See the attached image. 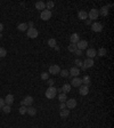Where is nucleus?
<instances>
[{"label":"nucleus","instance_id":"nucleus-22","mask_svg":"<svg viewBox=\"0 0 114 128\" xmlns=\"http://www.w3.org/2000/svg\"><path fill=\"white\" fill-rule=\"evenodd\" d=\"M26 113L27 114H30V116H36L37 114V110H36V107H33V106H27L26 109Z\"/></svg>","mask_w":114,"mask_h":128},{"label":"nucleus","instance_id":"nucleus-18","mask_svg":"<svg viewBox=\"0 0 114 128\" xmlns=\"http://www.w3.org/2000/svg\"><path fill=\"white\" fill-rule=\"evenodd\" d=\"M78 17L82 21H86V20H88V13L84 12V10H81V12L78 13Z\"/></svg>","mask_w":114,"mask_h":128},{"label":"nucleus","instance_id":"nucleus-15","mask_svg":"<svg viewBox=\"0 0 114 128\" xmlns=\"http://www.w3.org/2000/svg\"><path fill=\"white\" fill-rule=\"evenodd\" d=\"M70 40H71V44H78L79 41H80V37H79L78 33H73V34H71V37H70Z\"/></svg>","mask_w":114,"mask_h":128},{"label":"nucleus","instance_id":"nucleus-30","mask_svg":"<svg viewBox=\"0 0 114 128\" xmlns=\"http://www.w3.org/2000/svg\"><path fill=\"white\" fill-rule=\"evenodd\" d=\"M59 75L62 76L63 78H67L70 76V73H69V71H67V70H65V69H64V70H62V71L59 72Z\"/></svg>","mask_w":114,"mask_h":128},{"label":"nucleus","instance_id":"nucleus-40","mask_svg":"<svg viewBox=\"0 0 114 128\" xmlns=\"http://www.w3.org/2000/svg\"><path fill=\"white\" fill-rule=\"evenodd\" d=\"M27 24V27L30 29V27H34V23L33 22H29V23H26Z\"/></svg>","mask_w":114,"mask_h":128},{"label":"nucleus","instance_id":"nucleus-11","mask_svg":"<svg viewBox=\"0 0 114 128\" xmlns=\"http://www.w3.org/2000/svg\"><path fill=\"white\" fill-rule=\"evenodd\" d=\"M94 64H95V62H94V60L93 58H86V60L83 61V66L86 69H89V68H93L94 66Z\"/></svg>","mask_w":114,"mask_h":128},{"label":"nucleus","instance_id":"nucleus-28","mask_svg":"<svg viewBox=\"0 0 114 128\" xmlns=\"http://www.w3.org/2000/svg\"><path fill=\"white\" fill-rule=\"evenodd\" d=\"M74 64L76 65V68L79 69V68H82V65H83V62H82L80 58H76V60L74 61Z\"/></svg>","mask_w":114,"mask_h":128},{"label":"nucleus","instance_id":"nucleus-29","mask_svg":"<svg viewBox=\"0 0 114 128\" xmlns=\"http://www.w3.org/2000/svg\"><path fill=\"white\" fill-rule=\"evenodd\" d=\"M48 46H50L51 48H54L55 46H56V39H54V38L49 39L48 40Z\"/></svg>","mask_w":114,"mask_h":128},{"label":"nucleus","instance_id":"nucleus-17","mask_svg":"<svg viewBox=\"0 0 114 128\" xmlns=\"http://www.w3.org/2000/svg\"><path fill=\"white\" fill-rule=\"evenodd\" d=\"M36 8L38 9V10H40V12H42V10H45V8H46V3L43 2V1H38V2H36Z\"/></svg>","mask_w":114,"mask_h":128},{"label":"nucleus","instance_id":"nucleus-45","mask_svg":"<svg viewBox=\"0 0 114 128\" xmlns=\"http://www.w3.org/2000/svg\"><path fill=\"white\" fill-rule=\"evenodd\" d=\"M32 128H34V127H32Z\"/></svg>","mask_w":114,"mask_h":128},{"label":"nucleus","instance_id":"nucleus-2","mask_svg":"<svg viewBox=\"0 0 114 128\" xmlns=\"http://www.w3.org/2000/svg\"><path fill=\"white\" fill-rule=\"evenodd\" d=\"M26 34H27V37H29V38L36 39L37 37L39 36V32H38V30H37L36 27H30V29H27Z\"/></svg>","mask_w":114,"mask_h":128},{"label":"nucleus","instance_id":"nucleus-10","mask_svg":"<svg viewBox=\"0 0 114 128\" xmlns=\"http://www.w3.org/2000/svg\"><path fill=\"white\" fill-rule=\"evenodd\" d=\"M88 47V42L87 40H80V41L76 44V48L80 49V51H83V49H87Z\"/></svg>","mask_w":114,"mask_h":128},{"label":"nucleus","instance_id":"nucleus-6","mask_svg":"<svg viewBox=\"0 0 114 128\" xmlns=\"http://www.w3.org/2000/svg\"><path fill=\"white\" fill-rule=\"evenodd\" d=\"M65 104H66V109H74L76 106V100H74V98L66 100Z\"/></svg>","mask_w":114,"mask_h":128},{"label":"nucleus","instance_id":"nucleus-37","mask_svg":"<svg viewBox=\"0 0 114 128\" xmlns=\"http://www.w3.org/2000/svg\"><path fill=\"white\" fill-rule=\"evenodd\" d=\"M5 105H6V104H5V100L0 97V109H2V107L5 106Z\"/></svg>","mask_w":114,"mask_h":128},{"label":"nucleus","instance_id":"nucleus-41","mask_svg":"<svg viewBox=\"0 0 114 128\" xmlns=\"http://www.w3.org/2000/svg\"><path fill=\"white\" fill-rule=\"evenodd\" d=\"M86 24H88V25H91V21H90V20H86Z\"/></svg>","mask_w":114,"mask_h":128},{"label":"nucleus","instance_id":"nucleus-38","mask_svg":"<svg viewBox=\"0 0 114 128\" xmlns=\"http://www.w3.org/2000/svg\"><path fill=\"white\" fill-rule=\"evenodd\" d=\"M63 109H66V104H65V102H60V104H59V110H63Z\"/></svg>","mask_w":114,"mask_h":128},{"label":"nucleus","instance_id":"nucleus-35","mask_svg":"<svg viewBox=\"0 0 114 128\" xmlns=\"http://www.w3.org/2000/svg\"><path fill=\"white\" fill-rule=\"evenodd\" d=\"M7 55V51L5 48H0V57H5Z\"/></svg>","mask_w":114,"mask_h":128},{"label":"nucleus","instance_id":"nucleus-33","mask_svg":"<svg viewBox=\"0 0 114 128\" xmlns=\"http://www.w3.org/2000/svg\"><path fill=\"white\" fill-rule=\"evenodd\" d=\"M26 109H27L26 106L22 105V106L19 107V109H18V111H19V113H21V114H25V113H26Z\"/></svg>","mask_w":114,"mask_h":128},{"label":"nucleus","instance_id":"nucleus-9","mask_svg":"<svg viewBox=\"0 0 114 128\" xmlns=\"http://www.w3.org/2000/svg\"><path fill=\"white\" fill-rule=\"evenodd\" d=\"M91 30H93L94 32H100V31L103 30V24L98 23V22L93 23L91 24Z\"/></svg>","mask_w":114,"mask_h":128},{"label":"nucleus","instance_id":"nucleus-39","mask_svg":"<svg viewBox=\"0 0 114 128\" xmlns=\"http://www.w3.org/2000/svg\"><path fill=\"white\" fill-rule=\"evenodd\" d=\"M74 54L76 55V56H81V55H82V51H80V49H76V51H74Z\"/></svg>","mask_w":114,"mask_h":128},{"label":"nucleus","instance_id":"nucleus-7","mask_svg":"<svg viewBox=\"0 0 114 128\" xmlns=\"http://www.w3.org/2000/svg\"><path fill=\"white\" fill-rule=\"evenodd\" d=\"M60 72V68L58 65H51L50 68H49V72L48 73H50V75L53 76H56V75H59Z\"/></svg>","mask_w":114,"mask_h":128},{"label":"nucleus","instance_id":"nucleus-14","mask_svg":"<svg viewBox=\"0 0 114 128\" xmlns=\"http://www.w3.org/2000/svg\"><path fill=\"white\" fill-rule=\"evenodd\" d=\"M14 103V96L12 94H9L5 97V104L6 105H9V106H12V104Z\"/></svg>","mask_w":114,"mask_h":128},{"label":"nucleus","instance_id":"nucleus-13","mask_svg":"<svg viewBox=\"0 0 114 128\" xmlns=\"http://www.w3.org/2000/svg\"><path fill=\"white\" fill-rule=\"evenodd\" d=\"M87 56H88V58H94L95 56H97V51L95 48H89V49H87Z\"/></svg>","mask_w":114,"mask_h":128},{"label":"nucleus","instance_id":"nucleus-16","mask_svg":"<svg viewBox=\"0 0 114 128\" xmlns=\"http://www.w3.org/2000/svg\"><path fill=\"white\" fill-rule=\"evenodd\" d=\"M70 76H72V77H78L80 75V70L78 68H71V70L69 71Z\"/></svg>","mask_w":114,"mask_h":128},{"label":"nucleus","instance_id":"nucleus-42","mask_svg":"<svg viewBox=\"0 0 114 128\" xmlns=\"http://www.w3.org/2000/svg\"><path fill=\"white\" fill-rule=\"evenodd\" d=\"M3 30V24H1L0 23V33H1V31Z\"/></svg>","mask_w":114,"mask_h":128},{"label":"nucleus","instance_id":"nucleus-43","mask_svg":"<svg viewBox=\"0 0 114 128\" xmlns=\"http://www.w3.org/2000/svg\"><path fill=\"white\" fill-rule=\"evenodd\" d=\"M55 49H56V51H59V47H58V46H55Z\"/></svg>","mask_w":114,"mask_h":128},{"label":"nucleus","instance_id":"nucleus-3","mask_svg":"<svg viewBox=\"0 0 114 128\" xmlns=\"http://www.w3.org/2000/svg\"><path fill=\"white\" fill-rule=\"evenodd\" d=\"M99 16V12H98V9L96 8H93V9H90V12L89 14H88V17H89V20L91 21V20H97Z\"/></svg>","mask_w":114,"mask_h":128},{"label":"nucleus","instance_id":"nucleus-27","mask_svg":"<svg viewBox=\"0 0 114 128\" xmlns=\"http://www.w3.org/2000/svg\"><path fill=\"white\" fill-rule=\"evenodd\" d=\"M67 49H69V51H71V53H74L78 48H76V45H75V44H71V45L67 47Z\"/></svg>","mask_w":114,"mask_h":128},{"label":"nucleus","instance_id":"nucleus-20","mask_svg":"<svg viewBox=\"0 0 114 128\" xmlns=\"http://www.w3.org/2000/svg\"><path fill=\"white\" fill-rule=\"evenodd\" d=\"M62 92L64 94H67V93L71 92V85L70 83H64L63 86H62Z\"/></svg>","mask_w":114,"mask_h":128},{"label":"nucleus","instance_id":"nucleus-31","mask_svg":"<svg viewBox=\"0 0 114 128\" xmlns=\"http://www.w3.org/2000/svg\"><path fill=\"white\" fill-rule=\"evenodd\" d=\"M46 7L48 8V10H50V9H53L55 7V2L54 1H48V2L46 3Z\"/></svg>","mask_w":114,"mask_h":128},{"label":"nucleus","instance_id":"nucleus-26","mask_svg":"<svg viewBox=\"0 0 114 128\" xmlns=\"http://www.w3.org/2000/svg\"><path fill=\"white\" fill-rule=\"evenodd\" d=\"M58 100H59L60 102H66L67 96H66V94H64V93H60L59 95H58Z\"/></svg>","mask_w":114,"mask_h":128},{"label":"nucleus","instance_id":"nucleus-23","mask_svg":"<svg viewBox=\"0 0 114 128\" xmlns=\"http://www.w3.org/2000/svg\"><path fill=\"white\" fill-rule=\"evenodd\" d=\"M82 83H83L84 86H90V83H91V80H90V77L89 76H84L83 78H82Z\"/></svg>","mask_w":114,"mask_h":128},{"label":"nucleus","instance_id":"nucleus-36","mask_svg":"<svg viewBox=\"0 0 114 128\" xmlns=\"http://www.w3.org/2000/svg\"><path fill=\"white\" fill-rule=\"evenodd\" d=\"M47 81H48V82H47V83H48V85H49V87H54V83H55V81L53 80V79H48V80H47Z\"/></svg>","mask_w":114,"mask_h":128},{"label":"nucleus","instance_id":"nucleus-21","mask_svg":"<svg viewBox=\"0 0 114 128\" xmlns=\"http://www.w3.org/2000/svg\"><path fill=\"white\" fill-rule=\"evenodd\" d=\"M99 12V15L102 16H107L108 15V7L107 6H104L100 8V10H98Z\"/></svg>","mask_w":114,"mask_h":128},{"label":"nucleus","instance_id":"nucleus-5","mask_svg":"<svg viewBox=\"0 0 114 128\" xmlns=\"http://www.w3.org/2000/svg\"><path fill=\"white\" fill-rule=\"evenodd\" d=\"M33 103V97L32 96H25L24 98H23V101L21 102L22 105H24V106H31Z\"/></svg>","mask_w":114,"mask_h":128},{"label":"nucleus","instance_id":"nucleus-44","mask_svg":"<svg viewBox=\"0 0 114 128\" xmlns=\"http://www.w3.org/2000/svg\"><path fill=\"white\" fill-rule=\"evenodd\" d=\"M0 38H2V34H1V33H0Z\"/></svg>","mask_w":114,"mask_h":128},{"label":"nucleus","instance_id":"nucleus-32","mask_svg":"<svg viewBox=\"0 0 114 128\" xmlns=\"http://www.w3.org/2000/svg\"><path fill=\"white\" fill-rule=\"evenodd\" d=\"M2 111L5 113H10V111H12V107L9 106V105H5V106L2 107Z\"/></svg>","mask_w":114,"mask_h":128},{"label":"nucleus","instance_id":"nucleus-12","mask_svg":"<svg viewBox=\"0 0 114 128\" xmlns=\"http://www.w3.org/2000/svg\"><path fill=\"white\" fill-rule=\"evenodd\" d=\"M79 88H80V90H79V94H80V95H82V96L88 95V93H89V87H88V86L81 85Z\"/></svg>","mask_w":114,"mask_h":128},{"label":"nucleus","instance_id":"nucleus-8","mask_svg":"<svg viewBox=\"0 0 114 128\" xmlns=\"http://www.w3.org/2000/svg\"><path fill=\"white\" fill-rule=\"evenodd\" d=\"M82 85V79L79 77H74L73 80L71 81V86L72 87H80Z\"/></svg>","mask_w":114,"mask_h":128},{"label":"nucleus","instance_id":"nucleus-1","mask_svg":"<svg viewBox=\"0 0 114 128\" xmlns=\"http://www.w3.org/2000/svg\"><path fill=\"white\" fill-rule=\"evenodd\" d=\"M45 95H46V97L49 98V100H53V98H55V97H56V95H57L56 88H55V87H49L48 89L46 90Z\"/></svg>","mask_w":114,"mask_h":128},{"label":"nucleus","instance_id":"nucleus-34","mask_svg":"<svg viewBox=\"0 0 114 128\" xmlns=\"http://www.w3.org/2000/svg\"><path fill=\"white\" fill-rule=\"evenodd\" d=\"M41 79H42V80H48V79H49V73H47V72L41 73Z\"/></svg>","mask_w":114,"mask_h":128},{"label":"nucleus","instance_id":"nucleus-4","mask_svg":"<svg viewBox=\"0 0 114 128\" xmlns=\"http://www.w3.org/2000/svg\"><path fill=\"white\" fill-rule=\"evenodd\" d=\"M40 17H41V20H43V21H48V20H50L51 18V10H48V9L42 10Z\"/></svg>","mask_w":114,"mask_h":128},{"label":"nucleus","instance_id":"nucleus-19","mask_svg":"<svg viewBox=\"0 0 114 128\" xmlns=\"http://www.w3.org/2000/svg\"><path fill=\"white\" fill-rule=\"evenodd\" d=\"M69 114H70V110H69V109H63V110H60V112H59V116H60V118H62V119H65V118H67V117H69Z\"/></svg>","mask_w":114,"mask_h":128},{"label":"nucleus","instance_id":"nucleus-24","mask_svg":"<svg viewBox=\"0 0 114 128\" xmlns=\"http://www.w3.org/2000/svg\"><path fill=\"white\" fill-rule=\"evenodd\" d=\"M18 31H22V32H24V31H27V24L26 23H21V24H18V26H17Z\"/></svg>","mask_w":114,"mask_h":128},{"label":"nucleus","instance_id":"nucleus-25","mask_svg":"<svg viewBox=\"0 0 114 128\" xmlns=\"http://www.w3.org/2000/svg\"><path fill=\"white\" fill-rule=\"evenodd\" d=\"M97 55L98 56H100V57H103V56H106L107 55V51H106L105 48H99L98 49V51H97Z\"/></svg>","mask_w":114,"mask_h":128}]
</instances>
